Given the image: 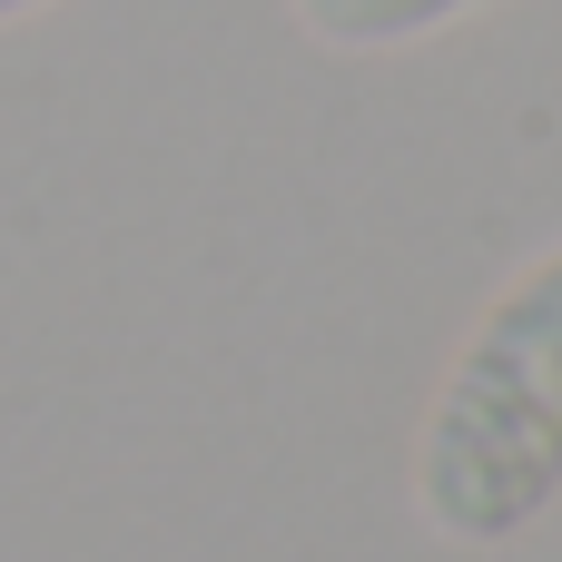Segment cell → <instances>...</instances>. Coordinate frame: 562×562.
<instances>
[{"instance_id":"3957f363","label":"cell","mask_w":562,"mask_h":562,"mask_svg":"<svg viewBox=\"0 0 562 562\" xmlns=\"http://www.w3.org/2000/svg\"><path fill=\"white\" fill-rule=\"evenodd\" d=\"M20 10H40V0H0V20H20Z\"/></svg>"},{"instance_id":"6da1fadb","label":"cell","mask_w":562,"mask_h":562,"mask_svg":"<svg viewBox=\"0 0 562 562\" xmlns=\"http://www.w3.org/2000/svg\"><path fill=\"white\" fill-rule=\"evenodd\" d=\"M415 484L454 543H504L562 494V247L484 306L435 395Z\"/></svg>"},{"instance_id":"7a4b0ae2","label":"cell","mask_w":562,"mask_h":562,"mask_svg":"<svg viewBox=\"0 0 562 562\" xmlns=\"http://www.w3.org/2000/svg\"><path fill=\"white\" fill-rule=\"evenodd\" d=\"M474 0H296V20L326 40V49H405L445 20H464Z\"/></svg>"}]
</instances>
